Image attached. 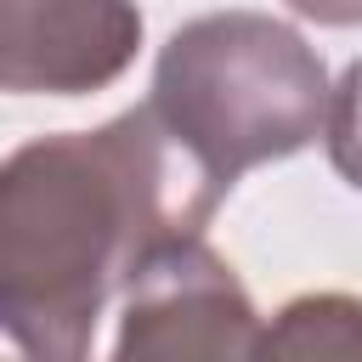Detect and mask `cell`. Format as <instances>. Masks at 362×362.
<instances>
[{"label":"cell","instance_id":"cell-1","mask_svg":"<svg viewBox=\"0 0 362 362\" xmlns=\"http://www.w3.org/2000/svg\"><path fill=\"white\" fill-rule=\"evenodd\" d=\"M221 192L158 119L124 107L96 130L34 136L0 158V356L90 362L113 294L175 243L204 238Z\"/></svg>","mask_w":362,"mask_h":362},{"label":"cell","instance_id":"cell-2","mask_svg":"<svg viewBox=\"0 0 362 362\" xmlns=\"http://www.w3.org/2000/svg\"><path fill=\"white\" fill-rule=\"evenodd\" d=\"M328 68L272 11H204L158 62L147 113L175 153L226 198L255 164L288 158L328 130Z\"/></svg>","mask_w":362,"mask_h":362},{"label":"cell","instance_id":"cell-3","mask_svg":"<svg viewBox=\"0 0 362 362\" xmlns=\"http://www.w3.org/2000/svg\"><path fill=\"white\" fill-rule=\"evenodd\" d=\"M260 322L232 260L192 238L136 277L107 362H255Z\"/></svg>","mask_w":362,"mask_h":362},{"label":"cell","instance_id":"cell-4","mask_svg":"<svg viewBox=\"0 0 362 362\" xmlns=\"http://www.w3.org/2000/svg\"><path fill=\"white\" fill-rule=\"evenodd\" d=\"M141 45V11L119 0H0V90L85 96L113 85Z\"/></svg>","mask_w":362,"mask_h":362},{"label":"cell","instance_id":"cell-5","mask_svg":"<svg viewBox=\"0 0 362 362\" xmlns=\"http://www.w3.org/2000/svg\"><path fill=\"white\" fill-rule=\"evenodd\" d=\"M255 362H362V300L339 288L294 294L260 322Z\"/></svg>","mask_w":362,"mask_h":362},{"label":"cell","instance_id":"cell-6","mask_svg":"<svg viewBox=\"0 0 362 362\" xmlns=\"http://www.w3.org/2000/svg\"><path fill=\"white\" fill-rule=\"evenodd\" d=\"M322 141H328L334 170L362 192V57L339 74V85L328 96V130H322Z\"/></svg>","mask_w":362,"mask_h":362},{"label":"cell","instance_id":"cell-7","mask_svg":"<svg viewBox=\"0 0 362 362\" xmlns=\"http://www.w3.org/2000/svg\"><path fill=\"white\" fill-rule=\"evenodd\" d=\"M0 362H6V356H0Z\"/></svg>","mask_w":362,"mask_h":362}]
</instances>
